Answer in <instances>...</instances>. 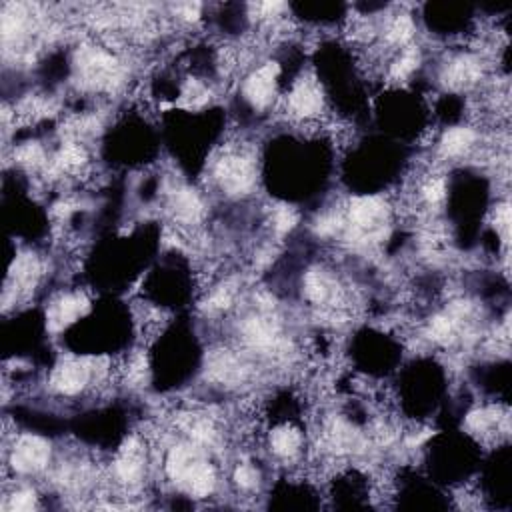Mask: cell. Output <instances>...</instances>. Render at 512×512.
I'll use <instances>...</instances> for the list:
<instances>
[{"label": "cell", "instance_id": "6da1fadb", "mask_svg": "<svg viewBox=\"0 0 512 512\" xmlns=\"http://www.w3.org/2000/svg\"><path fill=\"white\" fill-rule=\"evenodd\" d=\"M52 464V446L48 440L22 434L4 444V472L2 478L34 476L46 472Z\"/></svg>", "mask_w": 512, "mask_h": 512}, {"label": "cell", "instance_id": "3957f363", "mask_svg": "<svg viewBox=\"0 0 512 512\" xmlns=\"http://www.w3.org/2000/svg\"><path fill=\"white\" fill-rule=\"evenodd\" d=\"M478 148V132L472 126H450L436 142L438 160H458L470 156Z\"/></svg>", "mask_w": 512, "mask_h": 512}, {"label": "cell", "instance_id": "7a4b0ae2", "mask_svg": "<svg viewBox=\"0 0 512 512\" xmlns=\"http://www.w3.org/2000/svg\"><path fill=\"white\" fill-rule=\"evenodd\" d=\"M278 76H280V64L276 62H264L258 68H254L242 84V96L254 110H268L276 108L278 104Z\"/></svg>", "mask_w": 512, "mask_h": 512}]
</instances>
